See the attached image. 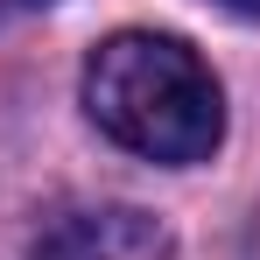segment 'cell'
Instances as JSON below:
<instances>
[{
    "label": "cell",
    "instance_id": "cell-3",
    "mask_svg": "<svg viewBox=\"0 0 260 260\" xmlns=\"http://www.w3.org/2000/svg\"><path fill=\"white\" fill-rule=\"evenodd\" d=\"M225 7H232V14H260V0H225Z\"/></svg>",
    "mask_w": 260,
    "mask_h": 260
},
{
    "label": "cell",
    "instance_id": "cell-4",
    "mask_svg": "<svg viewBox=\"0 0 260 260\" xmlns=\"http://www.w3.org/2000/svg\"><path fill=\"white\" fill-rule=\"evenodd\" d=\"M28 7H43V0H28Z\"/></svg>",
    "mask_w": 260,
    "mask_h": 260
},
{
    "label": "cell",
    "instance_id": "cell-2",
    "mask_svg": "<svg viewBox=\"0 0 260 260\" xmlns=\"http://www.w3.org/2000/svg\"><path fill=\"white\" fill-rule=\"evenodd\" d=\"M28 260H176V239L141 204H78L36 232Z\"/></svg>",
    "mask_w": 260,
    "mask_h": 260
},
{
    "label": "cell",
    "instance_id": "cell-1",
    "mask_svg": "<svg viewBox=\"0 0 260 260\" xmlns=\"http://www.w3.org/2000/svg\"><path fill=\"white\" fill-rule=\"evenodd\" d=\"M85 113L141 162H204L225 141V91L183 36L120 28L85 56Z\"/></svg>",
    "mask_w": 260,
    "mask_h": 260
}]
</instances>
